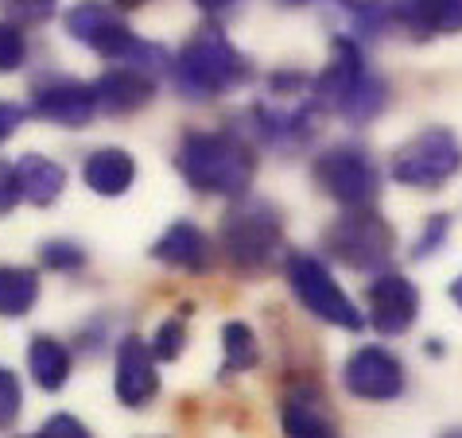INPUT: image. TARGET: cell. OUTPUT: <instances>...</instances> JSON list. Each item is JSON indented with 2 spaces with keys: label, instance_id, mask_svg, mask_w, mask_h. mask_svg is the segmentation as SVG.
<instances>
[{
  "label": "cell",
  "instance_id": "cell-20",
  "mask_svg": "<svg viewBox=\"0 0 462 438\" xmlns=\"http://www.w3.org/2000/svg\"><path fill=\"white\" fill-rule=\"evenodd\" d=\"M28 369L35 384H40L43 392H59L62 384H67L70 377V353L67 345L55 342V338H32V350H28Z\"/></svg>",
  "mask_w": 462,
  "mask_h": 438
},
{
  "label": "cell",
  "instance_id": "cell-17",
  "mask_svg": "<svg viewBox=\"0 0 462 438\" xmlns=\"http://www.w3.org/2000/svg\"><path fill=\"white\" fill-rule=\"evenodd\" d=\"M152 94H156V82H152V74L136 70V67H121L101 74L94 82V97H97V109L101 113H113V117H125V113H136L144 109Z\"/></svg>",
  "mask_w": 462,
  "mask_h": 438
},
{
  "label": "cell",
  "instance_id": "cell-7",
  "mask_svg": "<svg viewBox=\"0 0 462 438\" xmlns=\"http://www.w3.org/2000/svg\"><path fill=\"white\" fill-rule=\"evenodd\" d=\"M315 183H319L323 195L342 202L346 210H362V205H369L377 198L381 175H377L374 160H369L362 148L338 144V148H330L315 160Z\"/></svg>",
  "mask_w": 462,
  "mask_h": 438
},
{
  "label": "cell",
  "instance_id": "cell-23",
  "mask_svg": "<svg viewBox=\"0 0 462 438\" xmlns=\"http://www.w3.org/2000/svg\"><path fill=\"white\" fill-rule=\"evenodd\" d=\"M183 345H187V318H168L152 338V353H156V360H175L183 353Z\"/></svg>",
  "mask_w": 462,
  "mask_h": 438
},
{
  "label": "cell",
  "instance_id": "cell-10",
  "mask_svg": "<svg viewBox=\"0 0 462 438\" xmlns=\"http://www.w3.org/2000/svg\"><path fill=\"white\" fill-rule=\"evenodd\" d=\"M365 303H369V322H374V330H381L384 338H401V333H408L416 315H420L416 283L401 272L377 276L365 291Z\"/></svg>",
  "mask_w": 462,
  "mask_h": 438
},
{
  "label": "cell",
  "instance_id": "cell-27",
  "mask_svg": "<svg viewBox=\"0 0 462 438\" xmlns=\"http://www.w3.org/2000/svg\"><path fill=\"white\" fill-rule=\"evenodd\" d=\"M447 233H451V217L447 214H435V217H428V225H423V233H420V241H416V260H423V256H435L443 249V241H447Z\"/></svg>",
  "mask_w": 462,
  "mask_h": 438
},
{
  "label": "cell",
  "instance_id": "cell-6",
  "mask_svg": "<svg viewBox=\"0 0 462 438\" xmlns=\"http://www.w3.org/2000/svg\"><path fill=\"white\" fill-rule=\"evenodd\" d=\"M288 287L291 295L300 299L307 311H311L319 322H330V326L338 330H362V311L350 303V295L338 287V279L330 276V268L319 260L311 252H291L288 264Z\"/></svg>",
  "mask_w": 462,
  "mask_h": 438
},
{
  "label": "cell",
  "instance_id": "cell-31",
  "mask_svg": "<svg viewBox=\"0 0 462 438\" xmlns=\"http://www.w3.org/2000/svg\"><path fill=\"white\" fill-rule=\"evenodd\" d=\"M20 121H23V109L12 105V101H0V144H5V140L16 132Z\"/></svg>",
  "mask_w": 462,
  "mask_h": 438
},
{
  "label": "cell",
  "instance_id": "cell-13",
  "mask_svg": "<svg viewBox=\"0 0 462 438\" xmlns=\"http://www.w3.org/2000/svg\"><path fill=\"white\" fill-rule=\"evenodd\" d=\"M156 392H160V372L152 345L140 338H125L117 350V399L125 407H144Z\"/></svg>",
  "mask_w": 462,
  "mask_h": 438
},
{
  "label": "cell",
  "instance_id": "cell-24",
  "mask_svg": "<svg viewBox=\"0 0 462 438\" xmlns=\"http://www.w3.org/2000/svg\"><path fill=\"white\" fill-rule=\"evenodd\" d=\"M23 407V392H20V377L12 369L0 365V431H8L20 419Z\"/></svg>",
  "mask_w": 462,
  "mask_h": 438
},
{
  "label": "cell",
  "instance_id": "cell-4",
  "mask_svg": "<svg viewBox=\"0 0 462 438\" xmlns=\"http://www.w3.org/2000/svg\"><path fill=\"white\" fill-rule=\"evenodd\" d=\"M389 171L401 187L435 190L462 171V144L451 128H423L393 151Z\"/></svg>",
  "mask_w": 462,
  "mask_h": 438
},
{
  "label": "cell",
  "instance_id": "cell-25",
  "mask_svg": "<svg viewBox=\"0 0 462 438\" xmlns=\"http://www.w3.org/2000/svg\"><path fill=\"white\" fill-rule=\"evenodd\" d=\"M28 55V43H23V32L16 23H0V74H12Z\"/></svg>",
  "mask_w": 462,
  "mask_h": 438
},
{
  "label": "cell",
  "instance_id": "cell-29",
  "mask_svg": "<svg viewBox=\"0 0 462 438\" xmlns=\"http://www.w3.org/2000/svg\"><path fill=\"white\" fill-rule=\"evenodd\" d=\"M40 438H89V431L74 415H62L59 411V415H51L40 427Z\"/></svg>",
  "mask_w": 462,
  "mask_h": 438
},
{
  "label": "cell",
  "instance_id": "cell-26",
  "mask_svg": "<svg viewBox=\"0 0 462 438\" xmlns=\"http://www.w3.org/2000/svg\"><path fill=\"white\" fill-rule=\"evenodd\" d=\"M43 264L51 268V272H70V268L86 264V252L70 241H47L43 244Z\"/></svg>",
  "mask_w": 462,
  "mask_h": 438
},
{
  "label": "cell",
  "instance_id": "cell-12",
  "mask_svg": "<svg viewBox=\"0 0 462 438\" xmlns=\"http://www.w3.org/2000/svg\"><path fill=\"white\" fill-rule=\"evenodd\" d=\"M32 109H35V117H43L51 124L82 128L97 113V97H94V86H82V82H70V78H55V82L35 86Z\"/></svg>",
  "mask_w": 462,
  "mask_h": 438
},
{
  "label": "cell",
  "instance_id": "cell-11",
  "mask_svg": "<svg viewBox=\"0 0 462 438\" xmlns=\"http://www.w3.org/2000/svg\"><path fill=\"white\" fill-rule=\"evenodd\" d=\"M280 427L288 438H338L335 434V407L323 384L295 380L280 399Z\"/></svg>",
  "mask_w": 462,
  "mask_h": 438
},
{
  "label": "cell",
  "instance_id": "cell-9",
  "mask_svg": "<svg viewBox=\"0 0 462 438\" xmlns=\"http://www.w3.org/2000/svg\"><path fill=\"white\" fill-rule=\"evenodd\" d=\"M67 32L79 43H86L89 50H97V55H106L113 62H125L140 47V40L128 32V23H121L113 16V8L97 5V0H82V5H74L67 12Z\"/></svg>",
  "mask_w": 462,
  "mask_h": 438
},
{
  "label": "cell",
  "instance_id": "cell-22",
  "mask_svg": "<svg viewBox=\"0 0 462 438\" xmlns=\"http://www.w3.org/2000/svg\"><path fill=\"white\" fill-rule=\"evenodd\" d=\"M256 333L245 322H226L222 330V377H234V372H249L256 365Z\"/></svg>",
  "mask_w": 462,
  "mask_h": 438
},
{
  "label": "cell",
  "instance_id": "cell-28",
  "mask_svg": "<svg viewBox=\"0 0 462 438\" xmlns=\"http://www.w3.org/2000/svg\"><path fill=\"white\" fill-rule=\"evenodd\" d=\"M0 8L16 23H43L55 12V0H0Z\"/></svg>",
  "mask_w": 462,
  "mask_h": 438
},
{
  "label": "cell",
  "instance_id": "cell-18",
  "mask_svg": "<svg viewBox=\"0 0 462 438\" xmlns=\"http://www.w3.org/2000/svg\"><path fill=\"white\" fill-rule=\"evenodd\" d=\"M82 175H86V187L94 190V195L121 198L125 190L133 187V178H136V163H133V156H128L125 148H101V151H94V156L86 160Z\"/></svg>",
  "mask_w": 462,
  "mask_h": 438
},
{
  "label": "cell",
  "instance_id": "cell-30",
  "mask_svg": "<svg viewBox=\"0 0 462 438\" xmlns=\"http://www.w3.org/2000/svg\"><path fill=\"white\" fill-rule=\"evenodd\" d=\"M23 195H20V175L16 163H0V214H8Z\"/></svg>",
  "mask_w": 462,
  "mask_h": 438
},
{
  "label": "cell",
  "instance_id": "cell-33",
  "mask_svg": "<svg viewBox=\"0 0 462 438\" xmlns=\"http://www.w3.org/2000/svg\"><path fill=\"white\" fill-rule=\"evenodd\" d=\"M113 5H117V8H144L148 0H113Z\"/></svg>",
  "mask_w": 462,
  "mask_h": 438
},
{
  "label": "cell",
  "instance_id": "cell-34",
  "mask_svg": "<svg viewBox=\"0 0 462 438\" xmlns=\"http://www.w3.org/2000/svg\"><path fill=\"white\" fill-rule=\"evenodd\" d=\"M451 299H455V303L462 306V276H458V279L451 283Z\"/></svg>",
  "mask_w": 462,
  "mask_h": 438
},
{
  "label": "cell",
  "instance_id": "cell-1",
  "mask_svg": "<svg viewBox=\"0 0 462 438\" xmlns=\"http://www.w3.org/2000/svg\"><path fill=\"white\" fill-rule=\"evenodd\" d=\"M175 167L187 178V187H195L199 195L222 198H245L256 175L249 144L229 132H187L175 151Z\"/></svg>",
  "mask_w": 462,
  "mask_h": 438
},
{
  "label": "cell",
  "instance_id": "cell-5",
  "mask_svg": "<svg viewBox=\"0 0 462 438\" xmlns=\"http://www.w3.org/2000/svg\"><path fill=\"white\" fill-rule=\"evenodd\" d=\"M323 241L338 264L354 268V272H377V268H384L393 260L396 233L377 210L362 205V210L335 217L330 229L323 233Z\"/></svg>",
  "mask_w": 462,
  "mask_h": 438
},
{
  "label": "cell",
  "instance_id": "cell-35",
  "mask_svg": "<svg viewBox=\"0 0 462 438\" xmlns=\"http://www.w3.org/2000/svg\"><path fill=\"white\" fill-rule=\"evenodd\" d=\"M443 438H462V431H447V434H443Z\"/></svg>",
  "mask_w": 462,
  "mask_h": 438
},
{
  "label": "cell",
  "instance_id": "cell-19",
  "mask_svg": "<svg viewBox=\"0 0 462 438\" xmlns=\"http://www.w3.org/2000/svg\"><path fill=\"white\" fill-rule=\"evenodd\" d=\"M16 175H20V195H23V202H32V205L59 202L62 187H67V171H62L55 160L35 156V151L16 160Z\"/></svg>",
  "mask_w": 462,
  "mask_h": 438
},
{
  "label": "cell",
  "instance_id": "cell-3",
  "mask_svg": "<svg viewBox=\"0 0 462 438\" xmlns=\"http://www.w3.org/2000/svg\"><path fill=\"white\" fill-rule=\"evenodd\" d=\"M280 241H284V225H280V214L268 202L249 198L234 205L222 222V252L241 272H261V268L273 264Z\"/></svg>",
  "mask_w": 462,
  "mask_h": 438
},
{
  "label": "cell",
  "instance_id": "cell-2",
  "mask_svg": "<svg viewBox=\"0 0 462 438\" xmlns=\"http://www.w3.org/2000/svg\"><path fill=\"white\" fill-rule=\"evenodd\" d=\"M245 78H249L245 55L217 28H202L199 35H190L183 50L175 55V86L195 101L222 97Z\"/></svg>",
  "mask_w": 462,
  "mask_h": 438
},
{
  "label": "cell",
  "instance_id": "cell-21",
  "mask_svg": "<svg viewBox=\"0 0 462 438\" xmlns=\"http://www.w3.org/2000/svg\"><path fill=\"white\" fill-rule=\"evenodd\" d=\"M40 299V276L32 268H0V318L28 315Z\"/></svg>",
  "mask_w": 462,
  "mask_h": 438
},
{
  "label": "cell",
  "instance_id": "cell-16",
  "mask_svg": "<svg viewBox=\"0 0 462 438\" xmlns=\"http://www.w3.org/2000/svg\"><path fill=\"white\" fill-rule=\"evenodd\" d=\"M389 16L416 40L462 32V0H389Z\"/></svg>",
  "mask_w": 462,
  "mask_h": 438
},
{
  "label": "cell",
  "instance_id": "cell-32",
  "mask_svg": "<svg viewBox=\"0 0 462 438\" xmlns=\"http://www.w3.org/2000/svg\"><path fill=\"white\" fill-rule=\"evenodd\" d=\"M195 5H199L202 12H222L226 5H234V0H195Z\"/></svg>",
  "mask_w": 462,
  "mask_h": 438
},
{
  "label": "cell",
  "instance_id": "cell-14",
  "mask_svg": "<svg viewBox=\"0 0 462 438\" xmlns=\"http://www.w3.org/2000/svg\"><path fill=\"white\" fill-rule=\"evenodd\" d=\"M365 78H369V70H365L362 50H357L350 40H335V50H330V59H327V70L315 78V101L342 113V105L354 97V89Z\"/></svg>",
  "mask_w": 462,
  "mask_h": 438
},
{
  "label": "cell",
  "instance_id": "cell-36",
  "mask_svg": "<svg viewBox=\"0 0 462 438\" xmlns=\"http://www.w3.org/2000/svg\"><path fill=\"white\" fill-rule=\"evenodd\" d=\"M32 438H40V434H32Z\"/></svg>",
  "mask_w": 462,
  "mask_h": 438
},
{
  "label": "cell",
  "instance_id": "cell-15",
  "mask_svg": "<svg viewBox=\"0 0 462 438\" xmlns=\"http://www.w3.org/2000/svg\"><path fill=\"white\" fill-rule=\"evenodd\" d=\"M152 256L168 268H179V272L202 276L214 268V244L202 233L195 222H175L163 229V237L152 244Z\"/></svg>",
  "mask_w": 462,
  "mask_h": 438
},
{
  "label": "cell",
  "instance_id": "cell-8",
  "mask_svg": "<svg viewBox=\"0 0 462 438\" xmlns=\"http://www.w3.org/2000/svg\"><path fill=\"white\" fill-rule=\"evenodd\" d=\"M342 380L350 396L384 404V399H396L404 392V365H401V357H393L381 345H362V350H354L346 357Z\"/></svg>",
  "mask_w": 462,
  "mask_h": 438
}]
</instances>
